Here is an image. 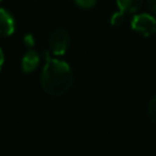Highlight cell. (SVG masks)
Masks as SVG:
<instances>
[{"label": "cell", "instance_id": "obj_1", "mask_svg": "<svg viewBox=\"0 0 156 156\" xmlns=\"http://www.w3.org/2000/svg\"><path fill=\"white\" fill-rule=\"evenodd\" d=\"M41 88L51 96L63 95L69 90L73 83V72L71 66L58 58H54L45 52V65L40 78Z\"/></svg>", "mask_w": 156, "mask_h": 156}, {"label": "cell", "instance_id": "obj_2", "mask_svg": "<svg viewBox=\"0 0 156 156\" xmlns=\"http://www.w3.org/2000/svg\"><path fill=\"white\" fill-rule=\"evenodd\" d=\"M130 27L143 37H151L156 33V20L150 13H138L133 17Z\"/></svg>", "mask_w": 156, "mask_h": 156}, {"label": "cell", "instance_id": "obj_3", "mask_svg": "<svg viewBox=\"0 0 156 156\" xmlns=\"http://www.w3.org/2000/svg\"><path fill=\"white\" fill-rule=\"evenodd\" d=\"M69 45V34L63 28L54 29L49 35V48L55 56H62L66 54Z\"/></svg>", "mask_w": 156, "mask_h": 156}, {"label": "cell", "instance_id": "obj_4", "mask_svg": "<svg viewBox=\"0 0 156 156\" xmlns=\"http://www.w3.org/2000/svg\"><path fill=\"white\" fill-rule=\"evenodd\" d=\"M15 32V20L5 9H0V35L9 37Z\"/></svg>", "mask_w": 156, "mask_h": 156}, {"label": "cell", "instance_id": "obj_5", "mask_svg": "<svg viewBox=\"0 0 156 156\" xmlns=\"http://www.w3.org/2000/svg\"><path fill=\"white\" fill-rule=\"evenodd\" d=\"M39 61H40L39 54L37 51H34V50H28L24 54V56L22 58V62H21V66H22L23 72H26V73L33 72L38 67Z\"/></svg>", "mask_w": 156, "mask_h": 156}, {"label": "cell", "instance_id": "obj_6", "mask_svg": "<svg viewBox=\"0 0 156 156\" xmlns=\"http://www.w3.org/2000/svg\"><path fill=\"white\" fill-rule=\"evenodd\" d=\"M119 11L124 13H134L140 10L144 0H116Z\"/></svg>", "mask_w": 156, "mask_h": 156}, {"label": "cell", "instance_id": "obj_7", "mask_svg": "<svg viewBox=\"0 0 156 156\" xmlns=\"http://www.w3.org/2000/svg\"><path fill=\"white\" fill-rule=\"evenodd\" d=\"M147 115H149L150 121L154 124H156V95L152 96V99L150 100L147 105Z\"/></svg>", "mask_w": 156, "mask_h": 156}, {"label": "cell", "instance_id": "obj_8", "mask_svg": "<svg viewBox=\"0 0 156 156\" xmlns=\"http://www.w3.org/2000/svg\"><path fill=\"white\" fill-rule=\"evenodd\" d=\"M124 18H126V13L122 12V11H117L115 12L112 16H111V20H110V23L115 27H118L121 26L123 22H124Z\"/></svg>", "mask_w": 156, "mask_h": 156}, {"label": "cell", "instance_id": "obj_9", "mask_svg": "<svg viewBox=\"0 0 156 156\" xmlns=\"http://www.w3.org/2000/svg\"><path fill=\"white\" fill-rule=\"evenodd\" d=\"M74 2L82 9H91L96 5V0H74Z\"/></svg>", "mask_w": 156, "mask_h": 156}, {"label": "cell", "instance_id": "obj_10", "mask_svg": "<svg viewBox=\"0 0 156 156\" xmlns=\"http://www.w3.org/2000/svg\"><path fill=\"white\" fill-rule=\"evenodd\" d=\"M23 41H24L26 46H28V48H33V46H34V44H35L34 37H33L32 34H26V35H24V38H23Z\"/></svg>", "mask_w": 156, "mask_h": 156}, {"label": "cell", "instance_id": "obj_11", "mask_svg": "<svg viewBox=\"0 0 156 156\" xmlns=\"http://www.w3.org/2000/svg\"><path fill=\"white\" fill-rule=\"evenodd\" d=\"M146 4L149 6L150 10H152L154 12H156V0H146Z\"/></svg>", "mask_w": 156, "mask_h": 156}, {"label": "cell", "instance_id": "obj_12", "mask_svg": "<svg viewBox=\"0 0 156 156\" xmlns=\"http://www.w3.org/2000/svg\"><path fill=\"white\" fill-rule=\"evenodd\" d=\"M2 63H4V52H2V50L0 49V69H1V67H2Z\"/></svg>", "mask_w": 156, "mask_h": 156}, {"label": "cell", "instance_id": "obj_13", "mask_svg": "<svg viewBox=\"0 0 156 156\" xmlns=\"http://www.w3.org/2000/svg\"><path fill=\"white\" fill-rule=\"evenodd\" d=\"M0 1H1V0H0Z\"/></svg>", "mask_w": 156, "mask_h": 156}]
</instances>
